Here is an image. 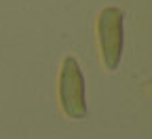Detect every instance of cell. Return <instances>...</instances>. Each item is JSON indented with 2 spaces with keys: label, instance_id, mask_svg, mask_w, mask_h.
<instances>
[{
  "label": "cell",
  "instance_id": "3957f363",
  "mask_svg": "<svg viewBox=\"0 0 152 139\" xmlns=\"http://www.w3.org/2000/svg\"><path fill=\"white\" fill-rule=\"evenodd\" d=\"M146 91L152 95V80H148V82H146Z\"/></svg>",
  "mask_w": 152,
  "mask_h": 139
},
{
  "label": "cell",
  "instance_id": "6da1fadb",
  "mask_svg": "<svg viewBox=\"0 0 152 139\" xmlns=\"http://www.w3.org/2000/svg\"><path fill=\"white\" fill-rule=\"evenodd\" d=\"M61 112L72 120H83L87 116V91H85V76L76 57H66L59 70V84H57Z\"/></svg>",
  "mask_w": 152,
  "mask_h": 139
},
{
  "label": "cell",
  "instance_id": "7a4b0ae2",
  "mask_svg": "<svg viewBox=\"0 0 152 139\" xmlns=\"http://www.w3.org/2000/svg\"><path fill=\"white\" fill-rule=\"evenodd\" d=\"M125 17L116 7H106L97 17V40L106 70H116L121 65L125 44Z\"/></svg>",
  "mask_w": 152,
  "mask_h": 139
}]
</instances>
